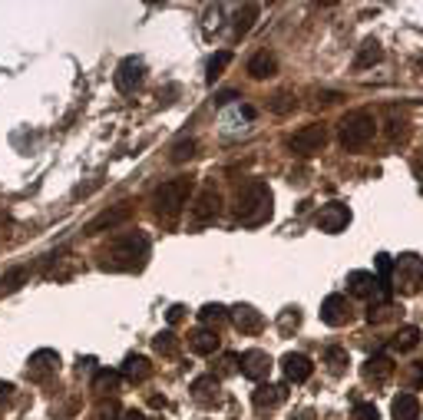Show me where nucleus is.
I'll return each instance as SVG.
<instances>
[{
	"label": "nucleus",
	"mask_w": 423,
	"mask_h": 420,
	"mask_svg": "<svg viewBox=\"0 0 423 420\" xmlns=\"http://www.w3.org/2000/svg\"><path fill=\"white\" fill-rule=\"evenodd\" d=\"M272 206H274V195L268 189V182L252 179V182H245L242 189H238V195H235V219L248 228H258L272 219V212H274Z\"/></svg>",
	"instance_id": "f257e3e1"
},
{
	"label": "nucleus",
	"mask_w": 423,
	"mask_h": 420,
	"mask_svg": "<svg viewBox=\"0 0 423 420\" xmlns=\"http://www.w3.org/2000/svg\"><path fill=\"white\" fill-rule=\"evenodd\" d=\"M146 255H149V239L146 232H126L109 245V252L103 255L100 268L109 271H139L146 265Z\"/></svg>",
	"instance_id": "f03ea898"
},
{
	"label": "nucleus",
	"mask_w": 423,
	"mask_h": 420,
	"mask_svg": "<svg viewBox=\"0 0 423 420\" xmlns=\"http://www.w3.org/2000/svg\"><path fill=\"white\" fill-rule=\"evenodd\" d=\"M377 133V122L367 109H357V113H348L341 120V146L344 149H364Z\"/></svg>",
	"instance_id": "7ed1b4c3"
},
{
	"label": "nucleus",
	"mask_w": 423,
	"mask_h": 420,
	"mask_svg": "<svg viewBox=\"0 0 423 420\" xmlns=\"http://www.w3.org/2000/svg\"><path fill=\"white\" fill-rule=\"evenodd\" d=\"M189 192H192V179H169V182H162V185L156 189L152 206H156L159 215L172 219V215H179L182 206L189 202Z\"/></svg>",
	"instance_id": "20e7f679"
},
{
	"label": "nucleus",
	"mask_w": 423,
	"mask_h": 420,
	"mask_svg": "<svg viewBox=\"0 0 423 420\" xmlns=\"http://www.w3.org/2000/svg\"><path fill=\"white\" fill-rule=\"evenodd\" d=\"M288 146L291 152H298V156H314L328 146V129L321 126V122H311V126H301L298 133L288 139Z\"/></svg>",
	"instance_id": "39448f33"
},
{
	"label": "nucleus",
	"mask_w": 423,
	"mask_h": 420,
	"mask_svg": "<svg viewBox=\"0 0 423 420\" xmlns=\"http://www.w3.org/2000/svg\"><path fill=\"white\" fill-rule=\"evenodd\" d=\"M423 285V258L420 255H400L397 258V288L404 295H413Z\"/></svg>",
	"instance_id": "423d86ee"
},
{
	"label": "nucleus",
	"mask_w": 423,
	"mask_h": 420,
	"mask_svg": "<svg viewBox=\"0 0 423 420\" xmlns=\"http://www.w3.org/2000/svg\"><path fill=\"white\" fill-rule=\"evenodd\" d=\"M314 222H317L321 232L337 235V232H344V228L350 226V209L344 206V202H328V206H321V212H317Z\"/></svg>",
	"instance_id": "0eeeda50"
},
{
	"label": "nucleus",
	"mask_w": 423,
	"mask_h": 420,
	"mask_svg": "<svg viewBox=\"0 0 423 420\" xmlns=\"http://www.w3.org/2000/svg\"><path fill=\"white\" fill-rule=\"evenodd\" d=\"M146 76V63L139 57H126V60L116 66V90L120 93H136V86Z\"/></svg>",
	"instance_id": "6e6552de"
},
{
	"label": "nucleus",
	"mask_w": 423,
	"mask_h": 420,
	"mask_svg": "<svg viewBox=\"0 0 423 420\" xmlns=\"http://www.w3.org/2000/svg\"><path fill=\"white\" fill-rule=\"evenodd\" d=\"M218 209H222V195H218V189H215V185H205V189L198 192L196 206H192V222L205 226V222H212V219L218 215Z\"/></svg>",
	"instance_id": "1a4fd4ad"
},
{
	"label": "nucleus",
	"mask_w": 423,
	"mask_h": 420,
	"mask_svg": "<svg viewBox=\"0 0 423 420\" xmlns=\"http://www.w3.org/2000/svg\"><path fill=\"white\" fill-rule=\"evenodd\" d=\"M238 364H242V374L248 377V381H255V384H261V381L268 377V371H272V358H268L265 351H258V347L245 351L242 358H238Z\"/></svg>",
	"instance_id": "9d476101"
},
{
	"label": "nucleus",
	"mask_w": 423,
	"mask_h": 420,
	"mask_svg": "<svg viewBox=\"0 0 423 420\" xmlns=\"http://www.w3.org/2000/svg\"><path fill=\"white\" fill-rule=\"evenodd\" d=\"M321 321L331 325V328H341L350 321V301L344 295H328L324 304H321Z\"/></svg>",
	"instance_id": "9b49d317"
},
{
	"label": "nucleus",
	"mask_w": 423,
	"mask_h": 420,
	"mask_svg": "<svg viewBox=\"0 0 423 420\" xmlns=\"http://www.w3.org/2000/svg\"><path fill=\"white\" fill-rule=\"evenodd\" d=\"M281 371H285L288 381H294V384H304L311 371H314V364L308 354H298V351H288L285 358H281Z\"/></svg>",
	"instance_id": "f8f14e48"
},
{
	"label": "nucleus",
	"mask_w": 423,
	"mask_h": 420,
	"mask_svg": "<svg viewBox=\"0 0 423 420\" xmlns=\"http://www.w3.org/2000/svg\"><path fill=\"white\" fill-rule=\"evenodd\" d=\"M232 325L242 331V334H258V331L265 328V315L255 311L252 304H235L232 308Z\"/></svg>",
	"instance_id": "ddd939ff"
},
{
	"label": "nucleus",
	"mask_w": 423,
	"mask_h": 420,
	"mask_svg": "<svg viewBox=\"0 0 423 420\" xmlns=\"http://www.w3.org/2000/svg\"><path fill=\"white\" fill-rule=\"evenodd\" d=\"M57 364H60V354H57V351H50V347H44V351H37V354L30 358L27 374H30L33 381H44V377H50L53 371H57Z\"/></svg>",
	"instance_id": "4468645a"
},
{
	"label": "nucleus",
	"mask_w": 423,
	"mask_h": 420,
	"mask_svg": "<svg viewBox=\"0 0 423 420\" xmlns=\"http://www.w3.org/2000/svg\"><path fill=\"white\" fill-rule=\"evenodd\" d=\"M285 397H288L285 384H261V387L252 394V401H255L258 410H272V407L285 404Z\"/></svg>",
	"instance_id": "2eb2a0df"
},
{
	"label": "nucleus",
	"mask_w": 423,
	"mask_h": 420,
	"mask_svg": "<svg viewBox=\"0 0 423 420\" xmlns=\"http://www.w3.org/2000/svg\"><path fill=\"white\" fill-rule=\"evenodd\" d=\"M377 288H380V282L374 271H350L348 275V291L357 295V298H370Z\"/></svg>",
	"instance_id": "dca6fc26"
},
{
	"label": "nucleus",
	"mask_w": 423,
	"mask_h": 420,
	"mask_svg": "<svg viewBox=\"0 0 423 420\" xmlns=\"http://www.w3.org/2000/svg\"><path fill=\"white\" fill-rule=\"evenodd\" d=\"M129 215H133V209H129V206L122 202V206H116V209H106L103 215H96V219L90 222V228H86V232H103V228H116V226H122V222H126Z\"/></svg>",
	"instance_id": "f3484780"
},
{
	"label": "nucleus",
	"mask_w": 423,
	"mask_h": 420,
	"mask_svg": "<svg viewBox=\"0 0 423 420\" xmlns=\"http://www.w3.org/2000/svg\"><path fill=\"white\" fill-rule=\"evenodd\" d=\"M218 345H222V338H218L215 331H209V328H198V331L189 334V347H192L196 354H215Z\"/></svg>",
	"instance_id": "a211bd4d"
},
{
	"label": "nucleus",
	"mask_w": 423,
	"mask_h": 420,
	"mask_svg": "<svg viewBox=\"0 0 423 420\" xmlns=\"http://www.w3.org/2000/svg\"><path fill=\"white\" fill-rule=\"evenodd\" d=\"M192 397H196L198 404H205V407L218 404V381H215V374L198 377L196 384H192Z\"/></svg>",
	"instance_id": "6ab92c4d"
},
{
	"label": "nucleus",
	"mask_w": 423,
	"mask_h": 420,
	"mask_svg": "<svg viewBox=\"0 0 423 420\" xmlns=\"http://www.w3.org/2000/svg\"><path fill=\"white\" fill-rule=\"evenodd\" d=\"M393 374V360L387 358V354H374V358H367V364H364V377L367 381H387V377Z\"/></svg>",
	"instance_id": "aec40b11"
},
{
	"label": "nucleus",
	"mask_w": 423,
	"mask_h": 420,
	"mask_svg": "<svg viewBox=\"0 0 423 420\" xmlns=\"http://www.w3.org/2000/svg\"><path fill=\"white\" fill-rule=\"evenodd\" d=\"M274 70H278V60H274L268 50H258L255 57L248 60V73L255 76V80H268V76H274Z\"/></svg>",
	"instance_id": "412c9836"
},
{
	"label": "nucleus",
	"mask_w": 423,
	"mask_h": 420,
	"mask_svg": "<svg viewBox=\"0 0 423 420\" xmlns=\"http://www.w3.org/2000/svg\"><path fill=\"white\" fill-rule=\"evenodd\" d=\"M27 282H30V268H27V265H17V268H10L0 278V295H14V291H20Z\"/></svg>",
	"instance_id": "4be33fe9"
},
{
	"label": "nucleus",
	"mask_w": 423,
	"mask_h": 420,
	"mask_svg": "<svg viewBox=\"0 0 423 420\" xmlns=\"http://www.w3.org/2000/svg\"><path fill=\"white\" fill-rule=\"evenodd\" d=\"M420 417V401L413 394L393 397V420H417Z\"/></svg>",
	"instance_id": "5701e85b"
},
{
	"label": "nucleus",
	"mask_w": 423,
	"mask_h": 420,
	"mask_svg": "<svg viewBox=\"0 0 423 420\" xmlns=\"http://www.w3.org/2000/svg\"><path fill=\"white\" fill-rule=\"evenodd\" d=\"M122 374L129 377V381H146V377L152 374V367H149V360H146V358L129 354V358H126V364H122Z\"/></svg>",
	"instance_id": "b1692460"
},
{
	"label": "nucleus",
	"mask_w": 423,
	"mask_h": 420,
	"mask_svg": "<svg viewBox=\"0 0 423 420\" xmlns=\"http://www.w3.org/2000/svg\"><path fill=\"white\" fill-rule=\"evenodd\" d=\"M380 57H384V50H380L377 40H364V46H361V53H357V60H354V66H357V70H367V66L380 63Z\"/></svg>",
	"instance_id": "393cba45"
},
{
	"label": "nucleus",
	"mask_w": 423,
	"mask_h": 420,
	"mask_svg": "<svg viewBox=\"0 0 423 420\" xmlns=\"http://www.w3.org/2000/svg\"><path fill=\"white\" fill-rule=\"evenodd\" d=\"M255 17H258V3H245L242 10L235 14V37H245V33L255 27Z\"/></svg>",
	"instance_id": "a878e982"
},
{
	"label": "nucleus",
	"mask_w": 423,
	"mask_h": 420,
	"mask_svg": "<svg viewBox=\"0 0 423 420\" xmlns=\"http://www.w3.org/2000/svg\"><path fill=\"white\" fill-rule=\"evenodd\" d=\"M324 364H331L334 374H344V367L350 364V358H348V351H344V347L331 345V347H324Z\"/></svg>",
	"instance_id": "bb28decb"
},
{
	"label": "nucleus",
	"mask_w": 423,
	"mask_h": 420,
	"mask_svg": "<svg viewBox=\"0 0 423 420\" xmlns=\"http://www.w3.org/2000/svg\"><path fill=\"white\" fill-rule=\"evenodd\" d=\"M417 341H420V328H413V325H407V328H400L393 334V347L397 351H413Z\"/></svg>",
	"instance_id": "cd10ccee"
},
{
	"label": "nucleus",
	"mask_w": 423,
	"mask_h": 420,
	"mask_svg": "<svg viewBox=\"0 0 423 420\" xmlns=\"http://www.w3.org/2000/svg\"><path fill=\"white\" fill-rule=\"evenodd\" d=\"M116 387H120V374L116 371H96V377H93V390L96 394H113Z\"/></svg>",
	"instance_id": "c85d7f7f"
},
{
	"label": "nucleus",
	"mask_w": 423,
	"mask_h": 420,
	"mask_svg": "<svg viewBox=\"0 0 423 420\" xmlns=\"http://www.w3.org/2000/svg\"><path fill=\"white\" fill-rule=\"evenodd\" d=\"M228 63H232V53H228V50H222V53H215V57L209 60V73H205V80H209V83H215V80L222 76V70H225Z\"/></svg>",
	"instance_id": "c756f323"
},
{
	"label": "nucleus",
	"mask_w": 423,
	"mask_h": 420,
	"mask_svg": "<svg viewBox=\"0 0 423 420\" xmlns=\"http://www.w3.org/2000/svg\"><path fill=\"white\" fill-rule=\"evenodd\" d=\"M196 156V139H179L176 146H172V163H185V159H192Z\"/></svg>",
	"instance_id": "7c9ffc66"
},
{
	"label": "nucleus",
	"mask_w": 423,
	"mask_h": 420,
	"mask_svg": "<svg viewBox=\"0 0 423 420\" xmlns=\"http://www.w3.org/2000/svg\"><path fill=\"white\" fill-rule=\"evenodd\" d=\"M198 318H202V325H215V328H218L228 315H225V308H222V304H205V308L198 311Z\"/></svg>",
	"instance_id": "2f4dec72"
},
{
	"label": "nucleus",
	"mask_w": 423,
	"mask_h": 420,
	"mask_svg": "<svg viewBox=\"0 0 423 420\" xmlns=\"http://www.w3.org/2000/svg\"><path fill=\"white\" fill-rule=\"evenodd\" d=\"M152 345H156V351H159V354H176V351H179V345H176V334H172V331L156 334V341H152Z\"/></svg>",
	"instance_id": "473e14b6"
},
{
	"label": "nucleus",
	"mask_w": 423,
	"mask_h": 420,
	"mask_svg": "<svg viewBox=\"0 0 423 420\" xmlns=\"http://www.w3.org/2000/svg\"><path fill=\"white\" fill-rule=\"evenodd\" d=\"M291 109H294V96H291V93H278L272 100V113H278V116H285Z\"/></svg>",
	"instance_id": "72a5a7b5"
},
{
	"label": "nucleus",
	"mask_w": 423,
	"mask_h": 420,
	"mask_svg": "<svg viewBox=\"0 0 423 420\" xmlns=\"http://www.w3.org/2000/svg\"><path fill=\"white\" fill-rule=\"evenodd\" d=\"M350 420H380V414L374 404H357L354 414H350Z\"/></svg>",
	"instance_id": "f704fd0d"
},
{
	"label": "nucleus",
	"mask_w": 423,
	"mask_h": 420,
	"mask_svg": "<svg viewBox=\"0 0 423 420\" xmlns=\"http://www.w3.org/2000/svg\"><path fill=\"white\" fill-rule=\"evenodd\" d=\"M298 325H301V311H298V308H288L285 311V318H281V331H291V328H298Z\"/></svg>",
	"instance_id": "c9c22d12"
},
{
	"label": "nucleus",
	"mask_w": 423,
	"mask_h": 420,
	"mask_svg": "<svg viewBox=\"0 0 423 420\" xmlns=\"http://www.w3.org/2000/svg\"><path fill=\"white\" fill-rule=\"evenodd\" d=\"M232 100H238V93H235V90H225V93H218V96H215V103H218V106L232 103Z\"/></svg>",
	"instance_id": "e433bc0d"
},
{
	"label": "nucleus",
	"mask_w": 423,
	"mask_h": 420,
	"mask_svg": "<svg viewBox=\"0 0 423 420\" xmlns=\"http://www.w3.org/2000/svg\"><path fill=\"white\" fill-rule=\"evenodd\" d=\"M10 394H14V384H7V381H3V384H0V407L10 401Z\"/></svg>",
	"instance_id": "4c0bfd02"
},
{
	"label": "nucleus",
	"mask_w": 423,
	"mask_h": 420,
	"mask_svg": "<svg viewBox=\"0 0 423 420\" xmlns=\"http://www.w3.org/2000/svg\"><path fill=\"white\" fill-rule=\"evenodd\" d=\"M100 420H116V404L100 407Z\"/></svg>",
	"instance_id": "58836bf2"
},
{
	"label": "nucleus",
	"mask_w": 423,
	"mask_h": 420,
	"mask_svg": "<svg viewBox=\"0 0 423 420\" xmlns=\"http://www.w3.org/2000/svg\"><path fill=\"white\" fill-rule=\"evenodd\" d=\"M182 311H185L182 304H172V308H169V321H172V325H176V321H182Z\"/></svg>",
	"instance_id": "ea45409f"
},
{
	"label": "nucleus",
	"mask_w": 423,
	"mask_h": 420,
	"mask_svg": "<svg viewBox=\"0 0 423 420\" xmlns=\"http://www.w3.org/2000/svg\"><path fill=\"white\" fill-rule=\"evenodd\" d=\"M288 420H314V410H298V414H291Z\"/></svg>",
	"instance_id": "a19ab883"
},
{
	"label": "nucleus",
	"mask_w": 423,
	"mask_h": 420,
	"mask_svg": "<svg viewBox=\"0 0 423 420\" xmlns=\"http://www.w3.org/2000/svg\"><path fill=\"white\" fill-rule=\"evenodd\" d=\"M413 172H417V179L423 182V159H417V163H413Z\"/></svg>",
	"instance_id": "79ce46f5"
},
{
	"label": "nucleus",
	"mask_w": 423,
	"mask_h": 420,
	"mask_svg": "<svg viewBox=\"0 0 423 420\" xmlns=\"http://www.w3.org/2000/svg\"><path fill=\"white\" fill-rule=\"evenodd\" d=\"M129 420H146V414H126Z\"/></svg>",
	"instance_id": "37998d69"
}]
</instances>
